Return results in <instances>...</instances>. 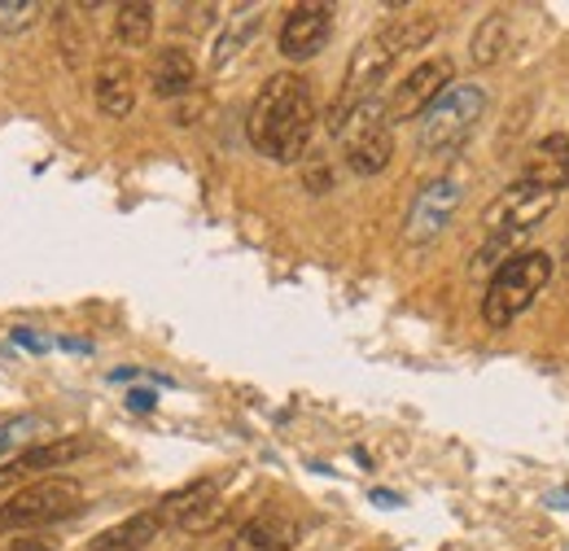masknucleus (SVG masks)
Wrapping results in <instances>:
<instances>
[{
	"mask_svg": "<svg viewBox=\"0 0 569 551\" xmlns=\"http://www.w3.org/2000/svg\"><path fill=\"white\" fill-rule=\"evenodd\" d=\"M433 31H438V18H433V13H403V18H390L386 27H377L372 36H363L359 49L351 53L342 92H338V101H333V110H329V128L338 132L351 110H359L363 101H372L377 88L390 79V70L399 67V58L412 53V49H421V44H429Z\"/></svg>",
	"mask_w": 569,
	"mask_h": 551,
	"instance_id": "nucleus-1",
	"label": "nucleus"
},
{
	"mask_svg": "<svg viewBox=\"0 0 569 551\" xmlns=\"http://www.w3.org/2000/svg\"><path fill=\"white\" fill-rule=\"evenodd\" d=\"M250 144L272 162H298L316 132V97L302 74H272L246 119Z\"/></svg>",
	"mask_w": 569,
	"mask_h": 551,
	"instance_id": "nucleus-2",
	"label": "nucleus"
},
{
	"mask_svg": "<svg viewBox=\"0 0 569 551\" xmlns=\"http://www.w3.org/2000/svg\"><path fill=\"white\" fill-rule=\"evenodd\" d=\"M557 202H561V193L539 189V184H530V180L508 184L496 202L482 210L487 246L478 250V263H473V268H478V272H482V268H499V263L512 254V246H517L526 232H535V228L557 210Z\"/></svg>",
	"mask_w": 569,
	"mask_h": 551,
	"instance_id": "nucleus-3",
	"label": "nucleus"
},
{
	"mask_svg": "<svg viewBox=\"0 0 569 551\" xmlns=\"http://www.w3.org/2000/svg\"><path fill=\"white\" fill-rule=\"evenodd\" d=\"M552 254L548 250H517L496 268L487 293H482V320L487 329H508L517 315H526L535 307V298L543 293V284L552 280Z\"/></svg>",
	"mask_w": 569,
	"mask_h": 551,
	"instance_id": "nucleus-4",
	"label": "nucleus"
},
{
	"mask_svg": "<svg viewBox=\"0 0 569 551\" xmlns=\"http://www.w3.org/2000/svg\"><path fill=\"white\" fill-rule=\"evenodd\" d=\"M482 119H487V88L482 83H451L421 114L417 144L426 158H447L478 132Z\"/></svg>",
	"mask_w": 569,
	"mask_h": 551,
	"instance_id": "nucleus-5",
	"label": "nucleus"
},
{
	"mask_svg": "<svg viewBox=\"0 0 569 551\" xmlns=\"http://www.w3.org/2000/svg\"><path fill=\"white\" fill-rule=\"evenodd\" d=\"M79 508H83V485L74 478H67V473L40 478L31 485H18L0 503V534H22V530H40V525L67 521Z\"/></svg>",
	"mask_w": 569,
	"mask_h": 551,
	"instance_id": "nucleus-6",
	"label": "nucleus"
},
{
	"mask_svg": "<svg viewBox=\"0 0 569 551\" xmlns=\"http://www.w3.org/2000/svg\"><path fill=\"white\" fill-rule=\"evenodd\" d=\"M451 83H456V62H451V58H426V62H417V67L395 83V92H390L386 106H381L386 128L408 123V119H421Z\"/></svg>",
	"mask_w": 569,
	"mask_h": 551,
	"instance_id": "nucleus-7",
	"label": "nucleus"
},
{
	"mask_svg": "<svg viewBox=\"0 0 569 551\" xmlns=\"http://www.w3.org/2000/svg\"><path fill=\"white\" fill-rule=\"evenodd\" d=\"M88 451H92V438H83V433H67V438H53V442L22 447L0 464V490H18V485H31L40 478H53V469H67Z\"/></svg>",
	"mask_w": 569,
	"mask_h": 551,
	"instance_id": "nucleus-8",
	"label": "nucleus"
},
{
	"mask_svg": "<svg viewBox=\"0 0 569 551\" xmlns=\"http://www.w3.org/2000/svg\"><path fill=\"white\" fill-rule=\"evenodd\" d=\"M460 202H465V180H460V176H438V180H429L426 189L417 193L412 210H408L403 241H408V246H429L433 237H442L447 223L456 219Z\"/></svg>",
	"mask_w": 569,
	"mask_h": 551,
	"instance_id": "nucleus-9",
	"label": "nucleus"
},
{
	"mask_svg": "<svg viewBox=\"0 0 569 551\" xmlns=\"http://www.w3.org/2000/svg\"><path fill=\"white\" fill-rule=\"evenodd\" d=\"M223 508L228 503L219 494V482L202 478V482H189L184 490L167 494L158 503V517H162V525H176L184 534H207V530H214L223 521Z\"/></svg>",
	"mask_w": 569,
	"mask_h": 551,
	"instance_id": "nucleus-10",
	"label": "nucleus"
},
{
	"mask_svg": "<svg viewBox=\"0 0 569 551\" xmlns=\"http://www.w3.org/2000/svg\"><path fill=\"white\" fill-rule=\"evenodd\" d=\"M333 36V4L325 0H302L284 13L281 22V53L289 62H307L316 58Z\"/></svg>",
	"mask_w": 569,
	"mask_h": 551,
	"instance_id": "nucleus-11",
	"label": "nucleus"
},
{
	"mask_svg": "<svg viewBox=\"0 0 569 551\" xmlns=\"http://www.w3.org/2000/svg\"><path fill=\"white\" fill-rule=\"evenodd\" d=\"M92 97L101 106V114L110 119H128L137 110V70L123 58H101L92 74Z\"/></svg>",
	"mask_w": 569,
	"mask_h": 551,
	"instance_id": "nucleus-12",
	"label": "nucleus"
},
{
	"mask_svg": "<svg viewBox=\"0 0 569 551\" xmlns=\"http://www.w3.org/2000/svg\"><path fill=\"white\" fill-rule=\"evenodd\" d=\"M521 180H530V184H539V189H552V193H566L569 189V137L566 132H552V137L530 144L526 167H521Z\"/></svg>",
	"mask_w": 569,
	"mask_h": 551,
	"instance_id": "nucleus-13",
	"label": "nucleus"
},
{
	"mask_svg": "<svg viewBox=\"0 0 569 551\" xmlns=\"http://www.w3.org/2000/svg\"><path fill=\"white\" fill-rule=\"evenodd\" d=\"M149 88H153V97H162V101H176V97L193 92V88H198V62H193V53L180 49V44L158 49L153 62H149Z\"/></svg>",
	"mask_w": 569,
	"mask_h": 551,
	"instance_id": "nucleus-14",
	"label": "nucleus"
},
{
	"mask_svg": "<svg viewBox=\"0 0 569 551\" xmlns=\"http://www.w3.org/2000/svg\"><path fill=\"white\" fill-rule=\"evenodd\" d=\"M302 539L298 521H289L281 512H263L254 521H246L232 539H228V551H293Z\"/></svg>",
	"mask_w": 569,
	"mask_h": 551,
	"instance_id": "nucleus-15",
	"label": "nucleus"
},
{
	"mask_svg": "<svg viewBox=\"0 0 569 551\" xmlns=\"http://www.w3.org/2000/svg\"><path fill=\"white\" fill-rule=\"evenodd\" d=\"M158 530H162L158 508H153V512H137V517H128L123 525L106 530V534H101L88 551H144L153 539H158Z\"/></svg>",
	"mask_w": 569,
	"mask_h": 551,
	"instance_id": "nucleus-16",
	"label": "nucleus"
},
{
	"mask_svg": "<svg viewBox=\"0 0 569 551\" xmlns=\"http://www.w3.org/2000/svg\"><path fill=\"white\" fill-rule=\"evenodd\" d=\"M114 36H119L123 49H144V44L153 40V4H144V0L119 4V13H114Z\"/></svg>",
	"mask_w": 569,
	"mask_h": 551,
	"instance_id": "nucleus-17",
	"label": "nucleus"
},
{
	"mask_svg": "<svg viewBox=\"0 0 569 551\" xmlns=\"http://www.w3.org/2000/svg\"><path fill=\"white\" fill-rule=\"evenodd\" d=\"M503 49H508V18L503 13H487L478 22L473 40H469V58H473V67H496L499 58H503Z\"/></svg>",
	"mask_w": 569,
	"mask_h": 551,
	"instance_id": "nucleus-18",
	"label": "nucleus"
},
{
	"mask_svg": "<svg viewBox=\"0 0 569 551\" xmlns=\"http://www.w3.org/2000/svg\"><path fill=\"white\" fill-rule=\"evenodd\" d=\"M40 429H44V415H36V412H22V415L0 420V455H4V451H13L27 433H40Z\"/></svg>",
	"mask_w": 569,
	"mask_h": 551,
	"instance_id": "nucleus-19",
	"label": "nucleus"
},
{
	"mask_svg": "<svg viewBox=\"0 0 569 551\" xmlns=\"http://www.w3.org/2000/svg\"><path fill=\"white\" fill-rule=\"evenodd\" d=\"M40 18V4L36 0H0V31H27L31 22Z\"/></svg>",
	"mask_w": 569,
	"mask_h": 551,
	"instance_id": "nucleus-20",
	"label": "nucleus"
},
{
	"mask_svg": "<svg viewBox=\"0 0 569 551\" xmlns=\"http://www.w3.org/2000/svg\"><path fill=\"white\" fill-rule=\"evenodd\" d=\"M254 27H259V13H250V18H246V27L237 22V27H232V31H228V36L219 40V49H214V67H223V62H228L232 53H241V44H250Z\"/></svg>",
	"mask_w": 569,
	"mask_h": 551,
	"instance_id": "nucleus-21",
	"label": "nucleus"
},
{
	"mask_svg": "<svg viewBox=\"0 0 569 551\" xmlns=\"http://www.w3.org/2000/svg\"><path fill=\"white\" fill-rule=\"evenodd\" d=\"M4 551H58V548H53L49 539H27V534H22V539H13Z\"/></svg>",
	"mask_w": 569,
	"mask_h": 551,
	"instance_id": "nucleus-22",
	"label": "nucleus"
},
{
	"mask_svg": "<svg viewBox=\"0 0 569 551\" xmlns=\"http://www.w3.org/2000/svg\"><path fill=\"white\" fill-rule=\"evenodd\" d=\"M149 403H153V394H144V390L132 394V408H149Z\"/></svg>",
	"mask_w": 569,
	"mask_h": 551,
	"instance_id": "nucleus-23",
	"label": "nucleus"
},
{
	"mask_svg": "<svg viewBox=\"0 0 569 551\" xmlns=\"http://www.w3.org/2000/svg\"><path fill=\"white\" fill-rule=\"evenodd\" d=\"M561 268H566V276H569V241H566V254H561Z\"/></svg>",
	"mask_w": 569,
	"mask_h": 551,
	"instance_id": "nucleus-24",
	"label": "nucleus"
}]
</instances>
